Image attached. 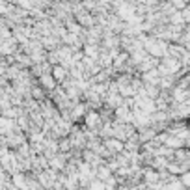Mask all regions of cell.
Wrapping results in <instances>:
<instances>
[{
	"label": "cell",
	"mask_w": 190,
	"mask_h": 190,
	"mask_svg": "<svg viewBox=\"0 0 190 190\" xmlns=\"http://www.w3.org/2000/svg\"><path fill=\"white\" fill-rule=\"evenodd\" d=\"M108 146H110V149H112V151H121V147H123V146H121V142H117V140H110V142H108Z\"/></svg>",
	"instance_id": "1"
},
{
	"label": "cell",
	"mask_w": 190,
	"mask_h": 190,
	"mask_svg": "<svg viewBox=\"0 0 190 190\" xmlns=\"http://www.w3.org/2000/svg\"><path fill=\"white\" fill-rule=\"evenodd\" d=\"M54 76H56L58 80H62V78L65 76V69H64V67H56V69H54Z\"/></svg>",
	"instance_id": "2"
}]
</instances>
